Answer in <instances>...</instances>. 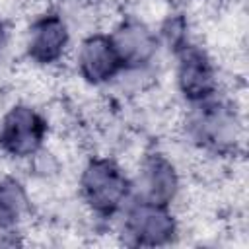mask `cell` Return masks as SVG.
I'll list each match as a JSON object with an SVG mask.
<instances>
[{"instance_id":"1","label":"cell","mask_w":249,"mask_h":249,"mask_svg":"<svg viewBox=\"0 0 249 249\" xmlns=\"http://www.w3.org/2000/svg\"><path fill=\"white\" fill-rule=\"evenodd\" d=\"M132 181L111 158H91L80 175V195L91 214L109 220L132 198Z\"/></svg>"},{"instance_id":"2","label":"cell","mask_w":249,"mask_h":249,"mask_svg":"<svg viewBox=\"0 0 249 249\" xmlns=\"http://www.w3.org/2000/svg\"><path fill=\"white\" fill-rule=\"evenodd\" d=\"M187 134L198 148L206 152L216 156L233 154L241 134V123L235 107L214 97L196 103L187 119Z\"/></svg>"},{"instance_id":"3","label":"cell","mask_w":249,"mask_h":249,"mask_svg":"<svg viewBox=\"0 0 249 249\" xmlns=\"http://www.w3.org/2000/svg\"><path fill=\"white\" fill-rule=\"evenodd\" d=\"M123 235L132 247H163L177 237V220L169 206L136 196L124 206Z\"/></svg>"},{"instance_id":"4","label":"cell","mask_w":249,"mask_h":249,"mask_svg":"<svg viewBox=\"0 0 249 249\" xmlns=\"http://www.w3.org/2000/svg\"><path fill=\"white\" fill-rule=\"evenodd\" d=\"M49 134L47 119L31 105L18 103L0 121V152L25 160L41 152Z\"/></svg>"},{"instance_id":"5","label":"cell","mask_w":249,"mask_h":249,"mask_svg":"<svg viewBox=\"0 0 249 249\" xmlns=\"http://www.w3.org/2000/svg\"><path fill=\"white\" fill-rule=\"evenodd\" d=\"M173 54L177 58L175 78L181 95L193 105L212 99L218 91V74L208 53L189 41Z\"/></svg>"},{"instance_id":"6","label":"cell","mask_w":249,"mask_h":249,"mask_svg":"<svg viewBox=\"0 0 249 249\" xmlns=\"http://www.w3.org/2000/svg\"><path fill=\"white\" fill-rule=\"evenodd\" d=\"M109 37L121 58L123 72L146 68L154 60L160 45L158 35L136 18H124Z\"/></svg>"},{"instance_id":"7","label":"cell","mask_w":249,"mask_h":249,"mask_svg":"<svg viewBox=\"0 0 249 249\" xmlns=\"http://www.w3.org/2000/svg\"><path fill=\"white\" fill-rule=\"evenodd\" d=\"M68 43H70V31L64 18L58 12L49 10L29 25L25 49H27V56L35 64L49 66L62 58Z\"/></svg>"},{"instance_id":"8","label":"cell","mask_w":249,"mask_h":249,"mask_svg":"<svg viewBox=\"0 0 249 249\" xmlns=\"http://www.w3.org/2000/svg\"><path fill=\"white\" fill-rule=\"evenodd\" d=\"M76 66L82 80L91 86L107 84L123 72V64L113 41L105 33H93L80 43Z\"/></svg>"},{"instance_id":"9","label":"cell","mask_w":249,"mask_h":249,"mask_svg":"<svg viewBox=\"0 0 249 249\" xmlns=\"http://www.w3.org/2000/svg\"><path fill=\"white\" fill-rule=\"evenodd\" d=\"M179 193V173L169 158L152 152L142 160L138 179V198L171 206Z\"/></svg>"},{"instance_id":"10","label":"cell","mask_w":249,"mask_h":249,"mask_svg":"<svg viewBox=\"0 0 249 249\" xmlns=\"http://www.w3.org/2000/svg\"><path fill=\"white\" fill-rule=\"evenodd\" d=\"M31 208L25 187L16 177L0 179V233H12Z\"/></svg>"},{"instance_id":"11","label":"cell","mask_w":249,"mask_h":249,"mask_svg":"<svg viewBox=\"0 0 249 249\" xmlns=\"http://www.w3.org/2000/svg\"><path fill=\"white\" fill-rule=\"evenodd\" d=\"M161 39L165 41V45L169 47L171 53H175L177 49H181L185 43H189V25L183 14H173L169 16L160 29Z\"/></svg>"},{"instance_id":"12","label":"cell","mask_w":249,"mask_h":249,"mask_svg":"<svg viewBox=\"0 0 249 249\" xmlns=\"http://www.w3.org/2000/svg\"><path fill=\"white\" fill-rule=\"evenodd\" d=\"M6 37H8V31H6V23L0 19V49L4 47V43H6Z\"/></svg>"}]
</instances>
